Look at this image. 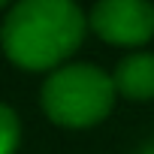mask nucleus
<instances>
[{
    "label": "nucleus",
    "instance_id": "nucleus-4",
    "mask_svg": "<svg viewBox=\"0 0 154 154\" xmlns=\"http://www.w3.org/2000/svg\"><path fill=\"white\" fill-rule=\"evenodd\" d=\"M112 82H115V94L127 100H151L154 97V54L139 51V54L124 57L112 72Z\"/></svg>",
    "mask_w": 154,
    "mask_h": 154
},
{
    "label": "nucleus",
    "instance_id": "nucleus-5",
    "mask_svg": "<svg viewBox=\"0 0 154 154\" xmlns=\"http://www.w3.org/2000/svg\"><path fill=\"white\" fill-rule=\"evenodd\" d=\"M18 148V118L9 106L0 103V154H15Z\"/></svg>",
    "mask_w": 154,
    "mask_h": 154
},
{
    "label": "nucleus",
    "instance_id": "nucleus-7",
    "mask_svg": "<svg viewBox=\"0 0 154 154\" xmlns=\"http://www.w3.org/2000/svg\"><path fill=\"white\" fill-rule=\"evenodd\" d=\"M3 6H6V3H3V0H0V9H3Z\"/></svg>",
    "mask_w": 154,
    "mask_h": 154
},
{
    "label": "nucleus",
    "instance_id": "nucleus-2",
    "mask_svg": "<svg viewBox=\"0 0 154 154\" xmlns=\"http://www.w3.org/2000/svg\"><path fill=\"white\" fill-rule=\"evenodd\" d=\"M115 82L94 63H72L51 72L42 85V109L60 127H91L109 115Z\"/></svg>",
    "mask_w": 154,
    "mask_h": 154
},
{
    "label": "nucleus",
    "instance_id": "nucleus-6",
    "mask_svg": "<svg viewBox=\"0 0 154 154\" xmlns=\"http://www.w3.org/2000/svg\"><path fill=\"white\" fill-rule=\"evenodd\" d=\"M142 154H154V142H148V145H145V151H142Z\"/></svg>",
    "mask_w": 154,
    "mask_h": 154
},
{
    "label": "nucleus",
    "instance_id": "nucleus-3",
    "mask_svg": "<svg viewBox=\"0 0 154 154\" xmlns=\"http://www.w3.org/2000/svg\"><path fill=\"white\" fill-rule=\"evenodd\" d=\"M88 24L115 45H142L154 36V6L145 0H103L88 15Z\"/></svg>",
    "mask_w": 154,
    "mask_h": 154
},
{
    "label": "nucleus",
    "instance_id": "nucleus-1",
    "mask_svg": "<svg viewBox=\"0 0 154 154\" xmlns=\"http://www.w3.org/2000/svg\"><path fill=\"white\" fill-rule=\"evenodd\" d=\"M85 15L69 0H24L15 3L0 27V42L21 69H51L79 48Z\"/></svg>",
    "mask_w": 154,
    "mask_h": 154
}]
</instances>
